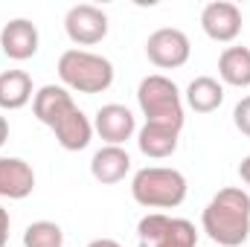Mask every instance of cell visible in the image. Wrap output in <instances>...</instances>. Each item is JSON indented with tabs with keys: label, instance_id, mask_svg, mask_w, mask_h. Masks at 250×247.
<instances>
[{
	"label": "cell",
	"instance_id": "277c9868",
	"mask_svg": "<svg viewBox=\"0 0 250 247\" xmlns=\"http://www.w3.org/2000/svg\"><path fill=\"white\" fill-rule=\"evenodd\" d=\"M59 76L70 90L79 93H102L114 84V64L105 56L87 50H67L59 59Z\"/></svg>",
	"mask_w": 250,
	"mask_h": 247
},
{
	"label": "cell",
	"instance_id": "2e32d148",
	"mask_svg": "<svg viewBox=\"0 0 250 247\" xmlns=\"http://www.w3.org/2000/svg\"><path fill=\"white\" fill-rule=\"evenodd\" d=\"M32 99V79L23 70H6L0 73V108L18 111Z\"/></svg>",
	"mask_w": 250,
	"mask_h": 247
},
{
	"label": "cell",
	"instance_id": "d6986e66",
	"mask_svg": "<svg viewBox=\"0 0 250 247\" xmlns=\"http://www.w3.org/2000/svg\"><path fill=\"white\" fill-rule=\"evenodd\" d=\"M198 245V233H195V224L187 218H172L169 230L163 233V239L154 247H195Z\"/></svg>",
	"mask_w": 250,
	"mask_h": 247
},
{
	"label": "cell",
	"instance_id": "cb8c5ba5",
	"mask_svg": "<svg viewBox=\"0 0 250 247\" xmlns=\"http://www.w3.org/2000/svg\"><path fill=\"white\" fill-rule=\"evenodd\" d=\"M87 247H123L120 242H114V239H93Z\"/></svg>",
	"mask_w": 250,
	"mask_h": 247
},
{
	"label": "cell",
	"instance_id": "7c38bea8",
	"mask_svg": "<svg viewBox=\"0 0 250 247\" xmlns=\"http://www.w3.org/2000/svg\"><path fill=\"white\" fill-rule=\"evenodd\" d=\"M128 169H131V157H128V151L123 145H105L90 160V175L105 186L120 184L128 175Z\"/></svg>",
	"mask_w": 250,
	"mask_h": 247
},
{
	"label": "cell",
	"instance_id": "3957f363",
	"mask_svg": "<svg viewBox=\"0 0 250 247\" xmlns=\"http://www.w3.org/2000/svg\"><path fill=\"white\" fill-rule=\"evenodd\" d=\"M137 102H140V111L146 114V123L166 125L175 131L184 128V102H181V90L172 79L146 76L137 87Z\"/></svg>",
	"mask_w": 250,
	"mask_h": 247
},
{
	"label": "cell",
	"instance_id": "9a60e30c",
	"mask_svg": "<svg viewBox=\"0 0 250 247\" xmlns=\"http://www.w3.org/2000/svg\"><path fill=\"white\" fill-rule=\"evenodd\" d=\"M187 102H189V108L198 111V114H212V111H218L221 102H224V87H221V82L212 79V76H198V79L189 82Z\"/></svg>",
	"mask_w": 250,
	"mask_h": 247
},
{
	"label": "cell",
	"instance_id": "d4e9b609",
	"mask_svg": "<svg viewBox=\"0 0 250 247\" xmlns=\"http://www.w3.org/2000/svg\"><path fill=\"white\" fill-rule=\"evenodd\" d=\"M9 140V123H6V117H0V145Z\"/></svg>",
	"mask_w": 250,
	"mask_h": 247
},
{
	"label": "cell",
	"instance_id": "6da1fadb",
	"mask_svg": "<svg viewBox=\"0 0 250 247\" xmlns=\"http://www.w3.org/2000/svg\"><path fill=\"white\" fill-rule=\"evenodd\" d=\"M204 233L221 247H242L250 236V195L239 186L221 189L204 209Z\"/></svg>",
	"mask_w": 250,
	"mask_h": 247
},
{
	"label": "cell",
	"instance_id": "4fadbf2b",
	"mask_svg": "<svg viewBox=\"0 0 250 247\" xmlns=\"http://www.w3.org/2000/svg\"><path fill=\"white\" fill-rule=\"evenodd\" d=\"M53 134H56V140H59V145L64 151H82V148H87V143L93 137V125L84 117V111L73 108L62 123L53 128Z\"/></svg>",
	"mask_w": 250,
	"mask_h": 247
},
{
	"label": "cell",
	"instance_id": "ac0fdd59",
	"mask_svg": "<svg viewBox=\"0 0 250 247\" xmlns=\"http://www.w3.org/2000/svg\"><path fill=\"white\" fill-rule=\"evenodd\" d=\"M23 247H64V233L56 221H35L23 233Z\"/></svg>",
	"mask_w": 250,
	"mask_h": 247
},
{
	"label": "cell",
	"instance_id": "603a6c76",
	"mask_svg": "<svg viewBox=\"0 0 250 247\" xmlns=\"http://www.w3.org/2000/svg\"><path fill=\"white\" fill-rule=\"evenodd\" d=\"M239 175H242V181L250 186V157H245V160H242V166H239Z\"/></svg>",
	"mask_w": 250,
	"mask_h": 247
},
{
	"label": "cell",
	"instance_id": "8fae6325",
	"mask_svg": "<svg viewBox=\"0 0 250 247\" xmlns=\"http://www.w3.org/2000/svg\"><path fill=\"white\" fill-rule=\"evenodd\" d=\"M35 189V172L21 157H0V198L21 201L32 195Z\"/></svg>",
	"mask_w": 250,
	"mask_h": 247
},
{
	"label": "cell",
	"instance_id": "30bf717a",
	"mask_svg": "<svg viewBox=\"0 0 250 247\" xmlns=\"http://www.w3.org/2000/svg\"><path fill=\"white\" fill-rule=\"evenodd\" d=\"M73 108H76L73 96L67 93V87H59V84H44L32 96V111H35L38 123H44L47 128H56Z\"/></svg>",
	"mask_w": 250,
	"mask_h": 247
},
{
	"label": "cell",
	"instance_id": "ba28073f",
	"mask_svg": "<svg viewBox=\"0 0 250 247\" xmlns=\"http://www.w3.org/2000/svg\"><path fill=\"white\" fill-rule=\"evenodd\" d=\"M0 47L9 59L15 62H26L38 53V29L32 21L26 18H15L0 29Z\"/></svg>",
	"mask_w": 250,
	"mask_h": 247
},
{
	"label": "cell",
	"instance_id": "ffe728a7",
	"mask_svg": "<svg viewBox=\"0 0 250 247\" xmlns=\"http://www.w3.org/2000/svg\"><path fill=\"white\" fill-rule=\"evenodd\" d=\"M169 224H172V218H169V215H163V212H148V215H146V218H140V224H137L140 242L154 247L160 239H163V233L169 230Z\"/></svg>",
	"mask_w": 250,
	"mask_h": 247
},
{
	"label": "cell",
	"instance_id": "52a82bcc",
	"mask_svg": "<svg viewBox=\"0 0 250 247\" xmlns=\"http://www.w3.org/2000/svg\"><path fill=\"white\" fill-rule=\"evenodd\" d=\"M201 26L212 41L230 44L242 32V9L230 0H212L201 12Z\"/></svg>",
	"mask_w": 250,
	"mask_h": 247
},
{
	"label": "cell",
	"instance_id": "8992f818",
	"mask_svg": "<svg viewBox=\"0 0 250 247\" xmlns=\"http://www.w3.org/2000/svg\"><path fill=\"white\" fill-rule=\"evenodd\" d=\"M64 29H67L73 44L93 47V44H99L108 35V15L99 6H93V3H79V6H73L67 12Z\"/></svg>",
	"mask_w": 250,
	"mask_h": 247
},
{
	"label": "cell",
	"instance_id": "7a4b0ae2",
	"mask_svg": "<svg viewBox=\"0 0 250 247\" xmlns=\"http://www.w3.org/2000/svg\"><path fill=\"white\" fill-rule=\"evenodd\" d=\"M131 195L140 206L148 209H175L187 198V178L178 169L166 166H146L134 175Z\"/></svg>",
	"mask_w": 250,
	"mask_h": 247
},
{
	"label": "cell",
	"instance_id": "5b68a950",
	"mask_svg": "<svg viewBox=\"0 0 250 247\" xmlns=\"http://www.w3.org/2000/svg\"><path fill=\"white\" fill-rule=\"evenodd\" d=\"M189 53H192V44L189 38L175 29V26H163L157 32L148 35L146 41V56L148 62L160 70H175V67H184L189 62Z\"/></svg>",
	"mask_w": 250,
	"mask_h": 247
},
{
	"label": "cell",
	"instance_id": "9c48e42d",
	"mask_svg": "<svg viewBox=\"0 0 250 247\" xmlns=\"http://www.w3.org/2000/svg\"><path fill=\"white\" fill-rule=\"evenodd\" d=\"M93 128L108 145H123L125 140H131V134L137 131V123H134V114L125 105H102L96 111Z\"/></svg>",
	"mask_w": 250,
	"mask_h": 247
},
{
	"label": "cell",
	"instance_id": "44dd1931",
	"mask_svg": "<svg viewBox=\"0 0 250 247\" xmlns=\"http://www.w3.org/2000/svg\"><path fill=\"white\" fill-rule=\"evenodd\" d=\"M233 123H236V128H239L245 137H250V96H245V99L233 108Z\"/></svg>",
	"mask_w": 250,
	"mask_h": 247
},
{
	"label": "cell",
	"instance_id": "5bb4252c",
	"mask_svg": "<svg viewBox=\"0 0 250 247\" xmlns=\"http://www.w3.org/2000/svg\"><path fill=\"white\" fill-rule=\"evenodd\" d=\"M178 134L175 128H166V125H151L146 123L140 128V137H137V145L146 157L151 160H163V157H172L175 148H178Z\"/></svg>",
	"mask_w": 250,
	"mask_h": 247
},
{
	"label": "cell",
	"instance_id": "7402d4cb",
	"mask_svg": "<svg viewBox=\"0 0 250 247\" xmlns=\"http://www.w3.org/2000/svg\"><path fill=\"white\" fill-rule=\"evenodd\" d=\"M9 224H12V218H9V212L0 206V247H6V242H9Z\"/></svg>",
	"mask_w": 250,
	"mask_h": 247
},
{
	"label": "cell",
	"instance_id": "e0dca14e",
	"mask_svg": "<svg viewBox=\"0 0 250 247\" xmlns=\"http://www.w3.org/2000/svg\"><path fill=\"white\" fill-rule=\"evenodd\" d=\"M218 76L233 87H250V50L227 47L218 59Z\"/></svg>",
	"mask_w": 250,
	"mask_h": 247
}]
</instances>
